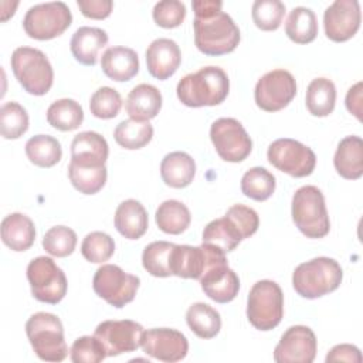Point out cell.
Wrapping results in <instances>:
<instances>
[{
  "instance_id": "6da1fadb",
  "label": "cell",
  "mask_w": 363,
  "mask_h": 363,
  "mask_svg": "<svg viewBox=\"0 0 363 363\" xmlns=\"http://www.w3.org/2000/svg\"><path fill=\"white\" fill-rule=\"evenodd\" d=\"M194 44L206 55H224L234 51L240 43V28L234 20L221 10L218 0H194Z\"/></svg>"
},
{
  "instance_id": "7a4b0ae2",
  "label": "cell",
  "mask_w": 363,
  "mask_h": 363,
  "mask_svg": "<svg viewBox=\"0 0 363 363\" xmlns=\"http://www.w3.org/2000/svg\"><path fill=\"white\" fill-rule=\"evenodd\" d=\"M230 79L220 67L208 65L183 77L176 88L180 102L190 108L214 106L225 101Z\"/></svg>"
},
{
  "instance_id": "3957f363",
  "label": "cell",
  "mask_w": 363,
  "mask_h": 363,
  "mask_svg": "<svg viewBox=\"0 0 363 363\" xmlns=\"http://www.w3.org/2000/svg\"><path fill=\"white\" fill-rule=\"evenodd\" d=\"M343 271L337 261L329 257H318L299 264L292 274V286L298 295L316 299L339 288Z\"/></svg>"
},
{
  "instance_id": "277c9868",
  "label": "cell",
  "mask_w": 363,
  "mask_h": 363,
  "mask_svg": "<svg viewBox=\"0 0 363 363\" xmlns=\"http://www.w3.org/2000/svg\"><path fill=\"white\" fill-rule=\"evenodd\" d=\"M26 333L38 359L62 362L68 356L64 328L60 318L48 312H37L26 322Z\"/></svg>"
},
{
  "instance_id": "5b68a950",
  "label": "cell",
  "mask_w": 363,
  "mask_h": 363,
  "mask_svg": "<svg viewBox=\"0 0 363 363\" xmlns=\"http://www.w3.org/2000/svg\"><path fill=\"white\" fill-rule=\"evenodd\" d=\"M292 220L308 238H323L330 230V221L323 193L316 186H302L292 197Z\"/></svg>"
},
{
  "instance_id": "8992f818",
  "label": "cell",
  "mask_w": 363,
  "mask_h": 363,
  "mask_svg": "<svg viewBox=\"0 0 363 363\" xmlns=\"http://www.w3.org/2000/svg\"><path fill=\"white\" fill-rule=\"evenodd\" d=\"M10 64L16 79L26 92L41 96L52 86L54 71L43 51L33 47H18L13 51Z\"/></svg>"
},
{
  "instance_id": "52a82bcc",
  "label": "cell",
  "mask_w": 363,
  "mask_h": 363,
  "mask_svg": "<svg viewBox=\"0 0 363 363\" xmlns=\"http://www.w3.org/2000/svg\"><path fill=\"white\" fill-rule=\"evenodd\" d=\"M284 316V294L271 279H261L252 285L247 299V318L258 330L277 328Z\"/></svg>"
},
{
  "instance_id": "ba28073f",
  "label": "cell",
  "mask_w": 363,
  "mask_h": 363,
  "mask_svg": "<svg viewBox=\"0 0 363 363\" xmlns=\"http://www.w3.org/2000/svg\"><path fill=\"white\" fill-rule=\"evenodd\" d=\"M71 23L69 7L64 1H50L30 7L23 18V28L28 37L44 41L61 35Z\"/></svg>"
},
{
  "instance_id": "9c48e42d",
  "label": "cell",
  "mask_w": 363,
  "mask_h": 363,
  "mask_svg": "<svg viewBox=\"0 0 363 363\" xmlns=\"http://www.w3.org/2000/svg\"><path fill=\"white\" fill-rule=\"evenodd\" d=\"M139 285V277L128 274L121 267L112 264L101 265L92 279L95 294L118 309L133 301Z\"/></svg>"
},
{
  "instance_id": "30bf717a",
  "label": "cell",
  "mask_w": 363,
  "mask_h": 363,
  "mask_svg": "<svg viewBox=\"0 0 363 363\" xmlns=\"http://www.w3.org/2000/svg\"><path fill=\"white\" fill-rule=\"evenodd\" d=\"M27 279L33 296L45 303L57 305L67 294V277L50 257H37L27 267Z\"/></svg>"
},
{
  "instance_id": "8fae6325",
  "label": "cell",
  "mask_w": 363,
  "mask_h": 363,
  "mask_svg": "<svg viewBox=\"0 0 363 363\" xmlns=\"http://www.w3.org/2000/svg\"><path fill=\"white\" fill-rule=\"evenodd\" d=\"M267 157L274 167L292 177L309 176L316 166L313 150L291 138L274 140L268 146Z\"/></svg>"
},
{
  "instance_id": "7c38bea8",
  "label": "cell",
  "mask_w": 363,
  "mask_h": 363,
  "mask_svg": "<svg viewBox=\"0 0 363 363\" xmlns=\"http://www.w3.org/2000/svg\"><path fill=\"white\" fill-rule=\"evenodd\" d=\"M210 139L217 155L231 163L247 159L252 149V140L247 130L234 118H220L211 123Z\"/></svg>"
},
{
  "instance_id": "4fadbf2b",
  "label": "cell",
  "mask_w": 363,
  "mask_h": 363,
  "mask_svg": "<svg viewBox=\"0 0 363 363\" xmlns=\"http://www.w3.org/2000/svg\"><path fill=\"white\" fill-rule=\"evenodd\" d=\"M296 95V81L286 69H272L262 75L254 89L258 108L265 112H277L289 105Z\"/></svg>"
},
{
  "instance_id": "5bb4252c",
  "label": "cell",
  "mask_w": 363,
  "mask_h": 363,
  "mask_svg": "<svg viewBox=\"0 0 363 363\" xmlns=\"http://www.w3.org/2000/svg\"><path fill=\"white\" fill-rule=\"evenodd\" d=\"M143 326L135 320H104L101 322L94 335L102 342L108 356H119L122 353L135 352L142 346Z\"/></svg>"
},
{
  "instance_id": "9a60e30c",
  "label": "cell",
  "mask_w": 363,
  "mask_h": 363,
  "mask_svg": "<svg viewBox=\"0 0 363 363\" xmlns=\"http://www.w3.org/2000/svg\"><path fill=\"white\" fill-rule=\"evenodd\" d=\"M318 350L313 330L303 325L288 328L275 346L274 360L277 363H312Z\"/></svg>"
},
{
  "instance_id": "2e32d148",
  "label": "cell",
  "mask_w": 363,
  "mask_h": 363,
  "mask_svg": "<svg viewBox=\"0 0 363 363\" xmlns=\"http://www.w3.org/2000/svg\"><path fill=\"white\" fill-rule=\"evenodd\" d=\"M143 352L160 362L174 363L186 357L189 342L186 336L170 328H153L145 330L142 339Z\"/></svg>"
},
{
  "instance_id": "e0dca14e",
  "label": "cell",
  "mask_w": 363,
  "mask_h": 363,
  "mask_svg": "<svg viewBox=\"0 0 363 363\" xmlns=\"http://www.w3.org/2000/svg\"><path fill=\"white\" fill-rule=\"evenodd\" d=\"M362 13L357 0H336L323 14L325 34L335 43L352 38L360 27Z\"/></svg>"
},
{
  "instance_id": "ac0fdd59",
  "label": "cell",
  "mask_w": 363,
  "mask_h": 363,
  "mask_svg": "<svg viewBox=\"0 0 363 363\" xmlns=\"http://www.w3.org/2000/svg\"><path fill=\"white\" fill-rule=\"evenodd\" d=\"M182 62V51L170 38H156L146 50V65L149 74L160 81L170 78Z\"/></svg>"
},
{
  "instance_id": "d6986e66",
  "label": "cell",
  "mask_w": 363,
  "mask_h": 363,
  "mask_svg": "<svg viewBox=\"0 0 363 363\" xmlns=\"http://www.w3.org/2000/svg\"><path fill=\"white\" fill-rule=\"evenodd\" d=\"M199 281L204 294L218 303L231 302L240 291L238 275L228 267V264H221L208 269Z\"/></svg>"
},
{
  "instance_id": "ffe728a7",
  "label": "cell",
  "mask_w": 363,
  "mask_h": 363,
  "mask_svg": "<svg viewBox=\"0 0 363 363\" xmlns=\"http://www.w3.org/2000/svg\"><path fill=\"white\" fill-rule=\"evenodd\" d=\"M109 147L104 136L86 130L74 136L71 143V162L79 166H104Z\"/></svg>"
},
{
  "instance_id": "44dd1931",
  "label": "cell",
  "mask_w": 363,
  "mask_h": 363,
  "mask_svg": "<svg viewBox=\"0 0 363 363\" xmlns=\"http://www.w3.org/2000/svg\"><path fill=\"white\" fill-rule=\"evenodd\" d=\"M101 68L113 81H129L139 72V58L136 51L129 47H109L101 57Z\"/></svg>"
},
{
  "instance_id": "7402d4cb",
  "label": "cell",
  "mask_w": 363,
  "mask_h": 363,
  "mask_svg": "<svg viewBox=\"0 0 363 363\" xmlns=\"http://www.w3.org/2000/svg\"><path fill=\"white\" fill-rule=\"evenodd\" d=\"M162 102V94L155 85L139 84L128 94L125 109L130 119L149 122L160 112Z\"/></svg>"
},
{
  "instance_id": "603a6c76",
  "label": "cell",
  "mask_w": 363,
  "mask_h": 363,
  "mask_svg": "<svg viewBox=\"0 0 363 363\" xmlns=\"http://www.w3.org/2000/svg\"><path fill=\"white\" fill-rule=\"evenodd\" d=\"M108 43V34L98 27H79L71 37L69 48L74 58L84 64L94 67L98 61V52Z\"/></svg>"
},
{
  "instance_id": "cb8c5ba5",
  "label": "cell",
  "mask_w": 363,
  "mask_h": 363,
  "mask_svg": "<svg viewBox=\"0 0 363 363\" xmlns=\"http://www.w3.org/2000/svg\"><path fill=\"white\" fill-rule=\"evenodd\" d=\"M1 241L10 250L27 251L35 241V225L23 213H11L1 221Z\"/></svg>"
},
{
  "instance_id": "d4e9b609",
  "label": "cell",
  "mask_w": 363,
  "mask_h": 363,
  "mask_svg": "<svg viewBox=\"0 0 363 363\" xmlns=\"http://www.w3.org/2000/svg\"><path fill=\"white\" fill-rule=\"evenodd\" d=\"M336 172L347 180H357L363 174V140L359 136L343 138L333 156Z\"/></svg>"
},
{
  "instance_id": "484cf974",
  "label": "cell",
  "mask_w": 363,
  "mask_h": 363,
  "mask_svg": "<svg viewBox=\"0 0 363 363\" xmlns=\"http://www.w3.org/2000/svg\"><path fill=\"white\" fill-rule=\"evenodd\" d=\"M113 221L118 233L128 240L140 238L146 233L149 224L147 211L135 199H128L116 207Z\"/></svg>"
},
{
  "instance_id": "4316f807",
  "label": "cell",
  "mask_w": 363,
  "mask_h": 363,
  "mask_svg": "<svg viewBox=\"0 0 363 363\" xmlns=\"http://www.w3.org/2000/svg\"><path fill=\"white\" fill-rule=\"evenodd\" d=\"M196 174L194 159L186 152L167 153L160 163V176L164 184L173 189L187 187Z\"/></svg>"
},
{
  "instance_id": "83f0119b",
  "label": "cell",
  "mask_w": 363,
  "mask_h": 363,
  "mask_svg": "<svg viewBox=\"0 0 363 363\" xmlns=\"http://www.w3.org/2000/svg\"><path fill=\"white\" fill-rule=\"evenodd\" d=\"M305 104L311 115L328 116L333 112L336 104V86L328 78H315L306 88Z\"/></svg>"
},
{
  "instance_id": "f1b7e54d",
  "label": "cell",
  "mask_w": 363,
  "mask_h": 363,
  "mask_svg": "<svg viewBox=\"0 0 363 363\" xmlns=\"http://www.w3.org/2000/svg\"><path fill=\"white\" fill-rule=\"evenodd\" d=\"M155 221L163 233L177 235L187 230L191 223V214L186 204L170 199L157 207Z\"/></svg>"
},
{
  "instance_id": "f546056e",
  "label": "cell",
  "mask_w": 363,
  "mask_h": 363,
  "mask_svg": "<svg viewBox=\"0 0 363 363\" xmlns=\"http://www.w3.org/2000/svg\"><path fill=\"white\" fill-rule=\"evenodd\" d=\"M186 322L190 330L201 339H211L217 336L221 329L220 313L204 302H196L189 306L186 312Z\"/></svg>"
},
{
  "instance_id": "4dcf8cb0",
  "label": "cell",
  "mask_w": 363,
  "mask_h": 363,
  "mask_svg": "<svg viewBox=\"0 0 363 363\" xmlns=\"http://www.w3.org/2000/svg\"><path fill=\"white\" fill-rule=\"evenodd\" d=\"M285 34L296 44H309L318 35V20L308 7H295L285 23Z\"/></svg>"
},
{
  "instance_id": "1f68e13d",
  "label": "cell",
  "mask_w": 363,
  "mask_h": 363,
  "mask_svg": "<svg viewBox=\"0 0 363 363\" xmlns=\"http://www.w3.org/2000/svg\"><path fill=\"white\" fill-rule=\"evenodd\" d=\"M241 241L242 237L238 228L225 216L210 221L203 230V242L217 247L223 252L235 250Z\"/></svg>"
},
{
  "instance_id": "d6a6232c",
  "label": "cell",
  "mask_w": 363,
  "mask_h": 363,
  "mask_svg": "<svg viewBox=\"0 0 363 363\" xmlns=\"http://www.w3.org/2000/svg\"><path fill=\"white\" fill-rule=\"evenodd\" d=\"M82 121L84 111L81 105L71 98L57 99L47 109V122L61 132H69L79 128Z\"/></svg>"
},
{
  "instance_id": "836d02e7",
  "label": "cell",
  "mask_w": 363,
  "mask_h": 363,
  "mask_svg": "<svg viewBox=\"0 0 363 363\" xmlns=\"http://www.w3.org/2000/svg\"><path fill=\"white\" fill-rule=\"evenodd\" d=\"M28 160L38 167H52L61 160L62 149L60 142L50 135H35L26 143Z\"/></svg>"
},
{
  "instance_id": "e575fe53",
  "label": "cell",
  "mask_w": 363,
  "mask_h": 363,
  "mask_svg": "<svg viewBox=\"0 0 363 363\" xmlns=\"http://www.w3.org/2000/svg\"><path fill=\"white\" fill-rule=\"evenodd\" d=\"M113 138L123 149L136 150L146 146L152 140L153 126L149 122L126 119L115 128Z\"/></svg>"
},
{
  "instance_id": "d590c367",
  "label": "cell",
  "mask_w": 363,
  "mask_h": 363,
  "mask_svg": "<svg viewBox=\"0 0 363 363\" xmlns=\"http://www.w3.org/2000/svg\"><path fill=\"white\" fill-rule=\"evenodd\" d=\"M68 177L82 194H95L106 183V166H79L69 162Z\"/></svg>"
},
{
  "instance_id": "8d00e7d4",
  "label": "cell",
  "mask_w": 363,
  "mask_h": 363,
  "mask_svg": "<svg viewBox=\"0 0 363 363\" xmlns=\"http://www.w3.org/2000/svg\"><path fill=\"white\" fill-rule=\"evenodd\" d=\"M275 190V176L264 167H251L241 179V191L244 196L255 200H268Z\"/></svg>"
},
{
  "instance_id": "74e56055",
  "label": "cell",
  "mask_w": 363,
  "mask_h": 363,
  "mask_svg": "<svg viewBox=\"0 0 363 363\" xmlns=\"http://www.w3.org/2000/svg\"><path fill=\"white\" fill-rule=\"evenodd\" d=\"M174 244L167 241H153L147 244L142 254L143 268L153 277H170V259Z\"/></svg>"
},
{
  "instance_id": "f35d334b",
  "label": "cell",
  "mask_w": 363,
  "mask_h": 363,
  "mask_svg": "<svg viewBox=\"0 0 363 363\" xmlns=\"http://www.w3.org/2000/svg\"><path fill=\"white\" fill-rule=\"evenodd\" d=\"M28 129V113L17 102H6L0 109V132L4 139H18Z\"/></svg>"
},
{
  "instance_id": "ab89813d",
  "label": "cell",
  "mask_w": 363,
  "mask_h": 363,
  "mask_svg": "<svg viewBox=\"0 0 363 363\" xmlns=\"http://www.w3.org/2000/svg\"><path fill=\"white\" fill-rule=\"evenodd\" d=\"M77 234L67 225L51 227L43 237V248L52 257L64 258L74 252Z\"/></svg>"
},
{
  "instance_id": "60d3db41",
  "label": "cell",
  "mask_w": 363,
  "mask_h": 363,
  "mask_svg": "<svg viewBox=\"0 0 363 363\" xmlns=\"http://www.w3.org/2000/svg\"><path fill=\"white\" fill-rule=\"evenodd\" d=\"M115 252V241L111 235L102 231H92L85 235L81 244L82 257L92 264L108 261Z\"/></svg>"
},
{
  "instance_id": "b9f144b4",
  "label": "cell",
  "mask_w": 363,
  "mask_h": 363,
  "mask_svg": "<svg viewBox=\"0 0 363 363\" xmlns=\"http://www.w3.org/2000/svg\"><path fill=\"white\" fill-rule=\"evenodd\" d=\"M254 24L262 31L277 30L285 16V4L279 0H257L251 10Z\"/></svg>"
},
{
  "instance_id": "7bdbcfd3",
  "label": "cell",
  "mask_w": 363,
  "mask_h": 363,
  "mask_svg": "<svg viewBox=\"0 0 363 363\" xmlns=\"http://www.w3.org/2000/svg\"><path fill=\"white\" fill-rule=\"evenodd\" d=\"M121 108L122 98L119 92L111 86L98 88L89 99L91 113L99 119L115 118L119 113Z\"/></svg>"
},
{
  "instance_id": "ee69618b",
  "label": "cell",
  "mask_w": 363,
  "mask_h": 363,
  "mask_svg": "<svg viewBox=\"0 0 363 363\" xmlns=\"http://www.w3.org/2000/svg\"><path fill=\"white\" fill-rule=\"evenodd\" d=\"M106 356L105 346L95 335L78 337L69 350V357L74 363H98Z\"/></svg>"
},
{
  "instance_id": "f6af8a7d",
  "label": "cell",
  "mask_w": 363,
  "mask_h": 363,
  "mask_svg": "<svg viewBox=\"0 0 363 363\" xmlns=\"http://www.w3.org/2000/svg\"><path fill=\"white\" fill-rule=\"evenodd\" d=\"M153 20L163 28H176L186 18V6L179 0H163L155 4Z\"/></svg>"
},
{
  "instance_id": "bcb514c9",
  "label": "cell",
  "mask_w": 363,
  "mask_h": 363,
  "mask_svg": "<svg viewBox=\"0 0 363 363\" xmlns=\"http://www.w3.org/2000/svg\"><path fill=\"white\" fill-rule=\"evenodd\" d=\"M224 216L228 217L234 223V225L238 228L242 240L251 237L258 230L259 217H258L257 211L251 207H247L244 204H234L227 210V213Z\"/></svg>"
},
{
  "instance_id": "7dc6e473",
  "label": "cell",
  "mask_w": 363,
  "mask_h": 363,
  "mask_svg": "<svg viewBox=\"0 0 363 363\" xmlns=\"http://www.w3.org/2000/svg\"><path fill=\"white\" fill-rule=\"evenodd\" d=\"M77 6L85 17L102 20L112 13L113 3L111 0H78Z\"/></svg>"
},
{
  "instance_id": "c3c4849f",
  "label": "cell",
  "mask_w": 363,
  "mask_h": 363,
  "mask_svg": "<svg viewBox=\"0 0 363 363\" xmlns=\"http://www.w3.org/2000/svg\"><path fill=\"white\" fill-rule=\"evenodd\" d=\"M329 362H350V363H360L362 353L353 345H336L333 346L329 353L326 354V363Z\"/></svg>"
},
{
  "instance_id": "681fc988",
  "label": "cell",
  "mask_w": 363,
  "mask_h": 363,
  "mask_svg": "<svg viewBox=\"0 0 363 363\" xmlns=\"http://www.w3.org/2000/svg\"><path fill=\"white\" fill-rule=\"evenodd\" d=\"M346 108L359 121H362V82L354 84L346 95Z\"/></svg>"
}]
</instances>
